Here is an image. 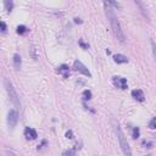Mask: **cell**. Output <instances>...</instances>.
<instances>
[{
  "label": "cell",
  "instance_id": "1",
  "mask_svg": "<svg viewBox=\"0 0 156 156\" xmlns=\"http://www.w3.org/2000/svg\"><path fill=\"white\" fill-rule=\"evenodd\" d=\"M104 9H105V13L107 16V20L111 24V28H112V32L115 34V37L119 40V41H124L126 40V37H124V33L122 30V27H121V23L118 21V17L116 16L113 9L111 7V5L107 2V1H104Z\"/></svg>",
  "mask_w": 156,
  "mask_h": 156
},
{
  "label": "cell",
  "instance_id": "2",
  "mask_svg": "<svg viewBox=\"0 0 156 156\" xmlns=\"http://www.w3.org/2000/svg\"><path fill=\"white\" fill-rule=\"evenodd\" d=\"M116 132H117V138H118L121 149H122V151H123V155H124V156H133V155H132V150H130V147H129V144H128V141H127V138L124 136V133L122 132V129H121L119 126H117Z\"/></svg>",
  "mask_w": 156,
  "mask_h": 156
},
{
  "label": "cell",
  "instance_id": "3",
  "mask_svg": "<svg viewBox=\"0 0 156 156\" xmlns=\"http://www.w3.org/2000/svg\"><path fill=\"white\" fill-rule=\"evenodd\" d=\"M4 84H5V89H6L7 94H9V98H10V100H11V102H12L15 106L20 107V105H21V102H20V98H18V94H17L16 89L13 88L12 83H11L9 79H5Z\"/></svg>",
  "mask_w": 156,
  "mask_h": 156
},
{
  "label": "cell",
  "instance_id": "4",
  "mask_svg": "<svg viewBox=\"0 0 156 156\" xmlns=\"http://www.w3.org/2000/svg\"><path fill=\"white\" fill-rule=\"evenodd\" d=\"M73 68H74V71H77V72H79V73H82V74H84V76H88V77H91V73H90V71L79 61V60H76L74 62H73Z\"/></svg>",
  "mask_w": 156,
  "mask_h": 156
},
{
  "label": "cell",
  "instance_id": "5",
  "mask_svg": "<svg viewBox=\"0 0 156 156\" xmlns=\"http://www.w3.org/2000/svg\"><path fill=\"white\" fill-rule=\"evenodd\" d=\"M17 121H18V112L16 110H10L9 113H7V123L11 128H13L16 124H17Z\"/></svg>",
  "mask_w": 156,
  "mask_h": 156
},
{
  "label": "cell",
  "instance_id": "6",
  "mask_svg": "<svg viewBox=\"0 0 156 156\" xmlns=\"http://www.w3.org/2000/svg\"><path fill=\"white\" fill-rule=\"evenodd\" d=\"M112 82H113V84H115L117 88H119V89H127V87H128L127 79L123 78V77H117V76H115V77L112 78Z\"/></svg>",
  "mask_w": 156,
  "mask_h": 156
},
{
  "label": "cell",
  "instance_id": "7",
  "mask_svg": "<svg viewBox=\"0 0 156 156\" xmlns=\"http://www.w3.org/2000/svg\"><path fill=\"white\" fill-rule=\"evenodd\" d=\"M24 136L27 138V139H35L37 136H38V134H37V130L34 129V128H30V127H27L26 129H24Z\"/></svg>",
  "mask_w": 156,
  "mask_h": 156
},
{
  "label": "cell",
  "instance_id": "8",
  "mask_svg": "<svg viewBox=\"0 0 156 156\" xmlns=\"http://www.w3.org/2000/svg\"><path fill=\"white\" fill-rule=\"evenodd\" d=\"M132 96H133L135 100H138V101H144V99H145V95H144L143 90H140V89H134V90H132Z\"/></svg>",
  "mask_w": 156,
  "mask_h": 156
},
{
  "label": "cell",
  "instance_id": "9",
  "mask_svg": "<svg viewBox=\"0 0 156 156\" xmlns=\"http://www.w3.org/2000/svg\"><path fill=\"white\" fill-rule=\"evenodd\" d=\"M57 72L63 77V78H68L69 76V68L67 65H61L60 67H57Z\"/></svg>",
  "mask_w": 156,
  "mask_h": 156
},
{
  "label": "cell",
  "instance_id": "10",
  "mask_svg": "<svg viewBox=\"0 0 156 156\" xmlns=\"http://www.w3.org/2000/svg\"><path fill=\"white\" fill-rule=\"evenodd\" d=\"M113 61L116 63H127L128 58H127V56H124L122 54H116V55H113Z\"/></svg>",
  "mask_w": 156,
  "mask_h": 156
},
{
  "label": "cell",
  "instance_id": "11",
  "mask_svg": "<svg viewBox=\"0 0 156 156\" xmlns=\"http://www.w3.org/2000/svg\"><path fill=\"white\" fill-rule=\"evenodd\" d=\"M21 56L18 55V54H15L13 55V65H15V67L16 68H20L21 67Z\"/></svg>",
  "mask_w": 156,
  "mask_h": 156
},
{
  "label": "cell",
  "instance_id": "12",
  "mask_svg": "<svg viewBox=\"0 0 156 156\" xmlns=\"http://www.w3.org/2000/svg\"><path fill=\"white\" fill-rule=\"evenodd\" d=\"M28 32V28L26 26H18L17 27V33L18 34H26Z\"/></svg>",
  "mask_w": 156,
  "mask_h": 156
},
{
  "label": "cell",
  "instance_id": "13",
  "mask_svg": "<svg viewBox=\"0 0 156 156\" xmlns=\"http://www.w3.org/2000/svg\"><path fill=\"white\" fill-rule=\"evenodd\" d=\"M83 98H84V100H89L91 98V91L90 90H84L83 91Z\"/></svg>",
  "mask_w": 156,
  "mask_h": 156
},
{
  "label": "cell",
  "instance_id": "14",
  "mask_svg": "<svg viewBox=\"0 0 156 156\" xmlns=\"http://www.w3.org/2000/svg\"><path fill=\"white\" fill-rule=\"evenodd\" d=\"M149 128H151V129H156V117L151 118V121L149 122Z\"/></svg>",
  "mask_w": 156,
  "mask_h": 156
},
{
  "label": "cell",
  "instance_id": "15",
  "mask_svg": "<svg viewBox=\"0 0 156 156\" xmlns=\"http://www.w3.org/2000/svg\"><path fill=\"white\" fill-rule=\"evenodd\" d=\"M62 156H76V152H74V150L69 149V150H66V151L62 154Z\"/></svg>",
  "mask_w": 156,
  "mask_h": 156
},
{
  "label": "cell",
  "instance_id": "16",
  "mask_svg": "<svg viewBox=\"0 0 156 156\" xmlns=\"http://www.w3.org/2000/svg\"><path fill=\"white\" fill-rule=\"evenodd\" d=\"M4 4H5V7H6L7 11H11L12 10V7H13V2L12 1H5Z\"/></svg>",
  "mask_w": 156,
  "mask_h": 156
},
{
  "label": "cell",
  "instance_id": "17",
  "mask_svg": "<svg viewBox=\"0 0 156 156\" xmlns=\"http://www.w3.org/2000/svg\"><path fill=\"white\" fill-rule=\"evenodd\" d=\"M151 49H152V55H154V58L156 61V44L154 40H151Z\"/></svg>",
  "mask_w": 156,
  "mask_h": 156
},
{
  "label": "cell",
  "instance_id": "18",
  "mask_svg": "<svg viewBox=\"0 0 156 156\" xmlns=\"http://www.w3.org/2000/svg\"><path fill=\"white\" fill-rule=\"evenodd\" d=\"M139 134H140V130H139V128H136V127H135V128L133 129V138H134V139H135V138H138V136H139Z\"/></svg>",
  "mask_w": 156,
  "mask_h": 156
},
{
  "label": "cell",
  "instance_id": "19",
  "mask_svg": "<svg viewBox=\"0 0 156 156\" xmlns=\"http://www.w3.org/2000/svg\"><path fill=\"white\" fill-rule=\"evenodd\" d=\"M0 26H1V32H6V24H5V22H0Z\"/></svg>",
  "mask_w": 156,
  "mask_h": 156
},
{
  "label": "cell",
  "instance_id": "20",
  "mask_svg": "<svg viewBox=\"0 0 156 156\" xmlns=\"http://www.w3.org/2000/svg\"><path fill=\"white\" fill-rule=\"evenodd\" d=\"M110 5H112V6H115V7H119V4L118 2H113V1H107Z\"/></svg>",
  "mask_w": 156,
  "mask_h": 156
},
{
  "label": "cell",
  "instance_id": "21",
  "mask_svg": "<svg viewBox=\"0 0 156 156\" xmlns=\"http://www.w3.org/2000/svg\"><path fill=\"white\" fill-rule=\"evenodd\" d=\"M66 135H67V138H72V132H67Z\"/></svg>",
  "mask_w": 156,
  "mask_h": 156
},
{
  "label": "cell",
  "instance_id": "22",
  "mask_svg": "<svg viewBox=\"0 0 156 156\" xmlns=\"http://www.w3.org/2000/svg\"><path fill=\"white\" fill-rule=\"evenodd\" d=\"M9 156H16V155H13L12 152H10V154H9Z\"/></svg>",
  "mask_w": 156,
  "mask_h": 156
}]
</instances>
